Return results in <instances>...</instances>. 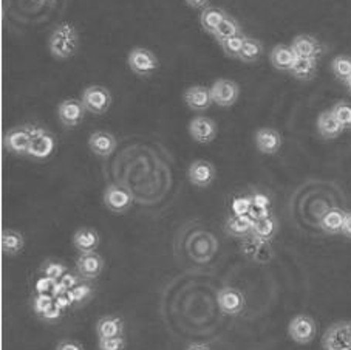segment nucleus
<instances>
[{"mask_svg": "<svg viewBox=\"0 0 351 350\" xmlns=\"http://www.w3.org/2000/svg\"><path fill=\"white\" fill-rule=\"evenodd\" d=\"M48 48H50L51 56L59 61L75 56L76 51L80 50V33L73 23H59L48 39Z\"/></svg>", "mask_w": 351, "mask_h": 350, "instance_id": "1", "label": "nucleus"}, {"mask_svg": "<svg viewBox=\"0 0 351 350\" xmlns=\"http://www.w3.org/2000/svg\"><path fill=\"white\" fill-rule=\"evenodd\" d=\"M322 350H351V319L330 324L320 341Z\"/></svg>", "mask_w": 351, "mask_h": 350, "instance_id": "2", "label": "nucleus"}, {"mask_svg": "<svg viewBox=\"0 0 351 350\" xmlns=\"http://www.w3.org/2000/svg\"><path fill=\"white\" fill-rule=\"evenodd\" d=\"M56 144V137H54L50 130L33 124L32 144H29L27 156L36 161H45L54 154Z\"/></svg>", "mask_w": 351, "mask_h": 350, "instance_id": "3", "label": "nucleus"}, {"mask_svg": "<svg viewBox=\"0 0 351 350\" xmlns=\"http://www.w3.org/2000/svg\"><path fill=\"white\" fill-rule=\"evenodd\" d=\"M127 64H129L133 73L143 78L154 75L160 67V61L156 54L146 47L132 48L129 56H127Z\"/></svg>", "mask_w": 351, "mask_h": 350, "instance_id": "4", "label": "nucleus"}, {"mask_svg": "<svg viewBox=\"0 0 351 350\" xmlns=\"http://www.w3.org/2000/svg\"><path fill=\"white\" fill-rule=\"evenodd\" d=\"M33 124H22L11 128L3 134V148L10 154L17 156H27L29 144H32Z\"/></svg>", "mask_w": 351, "mask_h": 350, "instance_id": "5", "label": "nucleus"}, {"mask_svg": "<svg viewBox=\"0 0 351 350\" xmlns=\"http://www.w3.org/2000/svg\"><path fill=\"white\" fill-rule=\"evenodd\" d=\"M81 101L88 113L104 115L112 106V93L110 90L101 86V84H93V86L84 90Z\"/></svg>", "mask_w": 351, "mask_h": 350, "instance_id": "6", "label": "nucleus"}, {"mask_svg": "<svg viewBox=\"0 0 351 350\" xmlns=\"http://www.w3.org/2000/svg\"><path fill=\"white\" fill-rule=\"evenodd\" d=\"M288 335L295 344L306 346L317 335V324L310 315H295L288 324Z\"/></svg>", "mask_w": 351, "mask_h": 350, "instance_id": "7", "label": "nucleus"}, {"mask_svg": "<svg viewBox=\"0 0 351 350\" xmlns=\"http://www.w3.org/2000/svg\"><path fill=\"white\" fill-rule=\"evenodd\" d=\"M102 202L110 213L124 214L132 208L133 196L123 186L108 185L104 189V194H102Z\"/></svg>", "mask_w": 351, "mask_h": 350, "instance_id": "8", "label": "nucleus"}, {"mask_svg": "<svg viewBox=\"0 0 351 350\" xmlns=\"http://www.w3.org/2000/svg\"><path fill=\"white\" fill-rule=\"evenodd\" d=\"M87 108L82 104L81 100L76 98H69L64 100L58 106V118L60 124L66 129H73L77 128L86 118Z\"/></svg>", "mask_w": 351, "mask_h": 350, "instance_id": "9", "label": "nucleus"}, {"mask_svg": "<svg viewBox=\"0 0 351 350\" xmlns=\"http://www.w3.org/2000/svg\"><path fill=\"white\" fill-rule=\"evenodd\" d=\"M77 273L81 275L84 281H96L98 277L104 273L106 270V261L99 253H82L76 259V268Z\"/></svg>", "mask_w": 351, "mask_h": 350, "instance_id": "10", "label": "nucleus"}, {"mask_svg": "<svg viewBox=\"0 0 351 350\" xmlns=\"http://www.w3.org/2000/svg\"><path fill=\"white\" fill-rule=\"evenodd\" d=\"M210 95H213L214 104L219 107H232L240 96V86L232 80L221 78V80H217L213 84Z\"/></svg>", "mask_w": 351, "mask_h": 350, "instance_id": "11", "label": "nucleus"}, {"mask_svg": "<svg viewBox=\"0 0 351 350\" xmlns=\"http://www.w3.org/2000/svg\"><path fill=\"white\" fill-rule=\"evenodd\" d=\"M187 178L197 188H209L217 178V169L208 160H195L191 163L189 169H187Z\"/></svg>", "mask_w": 351, "mask_h": 350, "instance_id": "12", "label": "nucleus"}, {"mask_svg": "<svg viewBox=\"0 0 351 350\" xmlns=\"http://www.w3.org/2000/svg\"><path fill=\"white\" fill-rule=\"evenodd\" d=\"M217 304L221 313L229 316H237L245 310V296L240 290L234 287H223L217 293Z\"/></svg>", "mask_w": 351, "mask_h": 350, "instance_id": "13", "label": "nucleus"}, {"mask_svg": "<svg viewBox=\"0 0 351 350\" xmlns=\"http://www.w3.org/2000/svg\"><path fill=\"white\" fill-rule=\"evenodd\" d=\"M189 135L193 141L209 144L219 135V126L209 117H195L189 123Z\"/></svg>", "mask_w": 351, "mask_h": 350, "instance_id": "14", "label": "nucleus"}, {"mask_svg": "<svg viewBox=\"0 0 351 350\" xmlns=\"http://www.w3.org/2000/svg\"><path fill=\"white\" fill-rule=\"evenodd\" d=\"M254 143L260 154L276 155L282 148V135L277 129L260 128L254 134Z\"/></svg>", "mask_w": 351, "mask_h": 350, "instance_id": "15", "label": "nucleus"}, {"mask_svg": "<svg viewBox=\"0 0 351 350\" xmlns=\"http://www.w3.org/2000/svg\"><path fill=\"white\" fill-rule=\"evenodd\" d=\"M117 146V138L107 130H95L93 134L88 137V149L92 150L96 156H99V159H108V156L114 152Z\"/></svg>", "mask_w": 351, "mask_h": 350, "instance_id": "16", "label": "nucleus"}, {"mask_svg": "<svg viewBox=\"0 0 351 350\" xmlns=\"http://www.w3.org/2000/svg\"><path fill=\"white\" fill-rule=\"evenodd\" d=\"M291 48L298 58L319 59L324 54V45L311 34H299L291 42Z\"/></svg>", "mask_w": 351, "mask_h": 350, "instance_id": "17", "label": "nucleus"}, {"mask_svg": "<svg viewBox=\"0 0 351 350\" xmlns=\"http://www.w3.org/2000/svg\"><path fill=\"white\" fill-rule=\"evenodd\" d=\"M183 100L186 102V106L193 112H204L214 104L213 95H210V89L204 86L189 87L184 92Z\"/></svg>", "mask_w": 351, "mask_h": 350, "instance_id": "18", "label": "nucleus"}, {"mask_svg": "<svg viewBox=\"0 0 351 350\" xmlns=\"http://www.w3.org/2000/svg\"><path fill=\"white\" fill-rule=\"evenodd\" d=\"M71 242H73L76 251L80 253V255H82V253H93L98 250V246L101 244V237H99V233L96 231L95 228L81 226L75 231Z\"/></svg>", "mask_w": 351, "mask_h": 350, "instance_id": "19", "label": "nucleus"}, {"mask_svg": "<svg viewBox=\"0 0 351 350\" xmlns=\"http://www.w3.org/2000/svg\"><path fill=\"white\" fill-rule=\"evenodd\" d=\"M125 324L119 315H106L96 321L95 331L98 340H107V338L124 336Z\"/></svg>", "mask_w": 351, "mask_h": 350, "instance_id": "20", "label": "nucleus"}, {"mask_svg": "<svg viewBox=\"0 0 351 350\" xmlns=\"http://www.w3.org/2000/svg\"><path fill=\"white\" fill-rule=\"evenodd\" d=\"M241 251L245 253V256H247L256 262H268L272 256L269 242H265V240H260L254 236L243 239Z\"/></svg>", "mask_w": 351, "mask_h": 350, "instance_id": "21", "label": "nucleus"}, {"mask_svg": "<svg viewBox=\"0 0 351 350\" xmlns=\"http://www.w3.org/2000/svg\"><path fill=\"white\" fill-rule=\"evenodd\" d=\"M316 126H317L319 135L322 137L324 140H336V138L341 137L342 132L345 130L342 128V124L337 121L335 113L331 112V108L319 115Z\"/></svg>", "mask_w": 351, "mask_h": 350, "instance_id": "22", "label": "nucleus"}, {"mask_svg": "<svg viewBox=\"0 0 351 350\" xmlns=\"http://www.w3.org/2000/svg\"><path fill=\"white\" fill-rule=\"evenodd\" d=\"M252 225L254 219L251 215H231L228 217L225 223V231L231 237L235 239H246L252 234Z\"/></svg>", "mask_w": 351, "mask_h": 350, "instance_id": "23", "label": "nucleus"}, {"mask_svg": "<svg viewBox=\"0 0 351 350\" xmlns=\"http://www.w3.org/2000/svg\"><path fill=\"white\" fill-rule=\"evenodd\" d=\"M295 58L298 56H295V53L293 51L291 45L285 44L276 45L269 53V61L272 64V67L278 71H287V73H289V70H291Z\"/></svg>", "mask_w": 351, "mask_h": 350, "instance_id": "24", "label": "nucleus"}, {"mask_svg": "<svg viewBox=\"0 0 351 350\" xmlns=\"http://www.w3.org/2000/svg\"><path fill=\"white\" fill-rule=\"evenodd\" d=\"M25 246V237L21 231L13 228H5L2 231V253L8 257L21 255Z\"/></svg>", "mask_w": 351, "mask_h": 350, "instance_id": "25", "label": "nucleus"}, {"mask_svg": "<svg viewBox=\"0 0 351 350\" xmlns=\"http://www.w3.org/2000/svg\"><path fill=\"white\" fill-rule=\"evenodd\" d=\"M277 233H278V222L272 214L260 217V219L254 220L251 236L257 237L260 240H265V242H271V240L276 237Z\"/></svg>", "mask_w": 351, "mask_h": 350, "instance_id": "26", "label": "nucleus"}, {"mask_svg": "<svg viewBox=\"0 0 351 350\" xmlns=\"http://www.w3.org/2000/svg\"><path fill=\"white\" fill-rule=\"evenodd\" d=\"M345 213H347V211H342L339 208H331L328 211H325L324 215L320 217L319 220V225L322 228V231L325 234H330V236L341 234L345 220Z\"/></svg>", "mask_w": 351, "mask_h": 350, "instance_id": "27", "label": "nucleus"}, {"mask_svg": "<svg viewBox=\"0 0 351 350\" xmlns=\"http://www.w3.org/2000/svg\"><path fill=\"white\" fill-rule=\"evenodd\" d=\"M289 73L299 81H311L317 75V59L295 58Z\"/></svg>", "mask_w": 351, "mask_h": 350, "instance_id": "28", "label": "nucleus"}, {"mask_svg": "<svg viewBox=\"0 0 351 350\" xmlns=\"http://www.w3.org/2000/svg\"><path fill=\"white\" fill-rule=\"evenodd\" d=\"M226 16H228V13L223 8L206 7L202 11V14H199V23H202V28L206 33L214 34L220 23L226 19Z\"/></svg>", "mask_w": 351, "mask_h": 350, "instance_id": "29", "label": "nucleus"}, {"mask_svg": "<svg viewBox=\"0 0 351 350\" xmlns=\"http://www.w3.org/2000/svg\"><path fill=\"white\" fill-rule=\"evenodd\" d=\"M262 54H263L262 40L246 36L239 61L245 62V64H254V62H257L260 58H262Z\"/></svg>", "mask_w": 351, "mask_h": 350, "instance_id": "30", "label": "nucleus"}, {"mask_svg": "<svg viewBox=\"0 0 351 350\" xmlns=\"http://www.w3.org/2000/svg\"><path fill=\"white\" fill-rule=\"evenodd\" d=\"M70 292L75 301V309H81V307L87 305L95 298L96 287L93 285L92 281H82L73 290H70Z\"/></svg>", "mask_w": 351, "mask_h": 350, "instance_id": "31", "label": "nucleus"}, {"mask_svg": "<svg viewBox=\"0 0 351 350\" xmlns=\"http://www.w3.org/2000/svg\"><path fill=\"white\" fill-rule=\"evenodd\" d=\"M239 34H243L239 21L235 19V17L228 14L226 19L220 23L219 28L215 30V33L213 36H214V39L220 44V42L231 39V38H234V36H239Z\"/></svg>", "mask_w": 351, "mask_h": 350, "instance_id": "32", "label": "nucleus"}, {"mask_svg": "<svg viewBox=\"0 0 351 350\" xmlns=\"http://www.w3.org/2000/svg\"><path fill=\"white\" fill-rule=\"evenodd\" d=\"M331 71L336 80L341 82H347L351 78V56L348 54H339L331 61Z\"/></svg>", "mask_w": 351, "mask_h": 350, "instance_id": "33", "label": "nucleus"}, {"mask_svg": "<svg viewBox=\"0 0 351 350\" xmlns=\"http://www.w3.org/2000/svg\"><path fill=\"white\" fill-rule=\"evenodd\" d=\"M69 270L70 268L66 267L64 262L58 261V259H47V261L42 262L40 268H39L42 276L50 277V279H53V281H59L60 277H62Z\"/></svg>", "mask_w": 351, "mask_h": 350, "instance_id": "34", "label": "nucleus"}, {"mask_svg": "<svg viewBox=\"0 0 351 350\" xmlns=\"http://www.w3.org/2000/svg\"><path fill=\"white\" fill-rule=\"evenodd\" d=\"M53 303H54V296L51 293H33L32 298H29V305H32V310L38 318Z\"/></svg>", "mask_w": 351, "mask_h": 350, "instance_id": "35", "label": "nucleus"}, {"mask_svg": "<svg viewBox=\"0 0 351 350\" xmlns=\"http://www.w3.org/2000/svg\"><path fill=\"white\" fill-rule=\"evenodd\" d=\"M245 39H246L245 34H239V36H234V38H231V39L223 40V42H220L221 50L225 51L226 56L232 58V59H239L241 48H243V44H245Z\"/></svg>", "mask_w": 351, "mask_h": 350, "instance_id": "36", "label": "nucleus"}, {"mask_svg": "<svg viewBox=\"0 0 351 350\" xmlns=\"http://www.w3.org/2000/svg\"><path fill=\"white\" fill-rule=\"evenodd\" d=\"M331 112L335 113L337 121L342 124L343 129H351V102L348 101H337L331 107Z\"/></svg>", "mask_w": 351, "mask_h": 350, "instance_id": "37", "label": "nucleus"}, {"mask_svg": "<svg viewBox=\"0 0 351 350\" xmlns=\"http://www.w3.org/2000/svg\"><path fill=\"white\" fill-rule=\"evenodd\" d=\"M252 209L251 196H241L234 198L232 202V214L234 215H250Z\"/></svg>", "mask_w": 351, "mask_h": 350, "instance_id": "38", "label": "nucleus"}, {"mask_svg": "<svg viewBox=\"0 0 351 350\" xmlns=\"http://www.w3.org/2000/svg\"><path fill=\"white\" fill-rule=\"evenodd\" d=\"M64 313L65 312L60 309V307L56 303H53L44 313H42L39 319H40V321H44L45 324H54V323H58V321H60V319H62Z\"/></svg>", "mask_w": 351, "mask_h": 350, "instance_id": "39", "label": "nucleus"}, {"mask_svg": "<svg viewBox=\"0 0 351 350\" xmlns=\"http://www.w3.org/2000/svg\"><path fill=\"white\" fill-rule=\"evenodd\" d=\"M125 346H127V341L124 336L98 340V350H125Z\"/></svg>", "mask_w": 351, "mask_h": 350, "instance_id": "40", "label": "nucleus"}, {"mask_svg": "<svg viewBox=\"0 0 351 350\" xmlns=\"http://www.w3.org/2000/svg\"><path fill=\"white\" fill-rule=\"evenodd\" d=\"M84 279L81 277V275L77 273V271L75 270H69L66 273L60 277V279L58 281L60 283V287L65 288V290H73L77 283H81Z\"/></svg>", "mask_w": 351, "mask_h": 350, "instance_id": "41", "label": "nucleus"}, {"mask_svg": "<svg viewBox=\"0 0 351 350\" xmlns=\"http://www.w3.org/2000/svg\"><path fill=\"white\" fill-rule=\"evenodd\" d=\"M54 303H56L64 312L75 309V301H73V296H71L70 290H64V292L58 293L56 296H54Z\"/></svg>", "mask_w": 351, "mask_h": 350, "instance_id": "42", "label": "nucleus"}, {"mask_svg": "<svg viewBox=\"0 0 351 350\" xmlns=\"http://www.w3.org/2000/svg\"><path fill=\"white\" fill-rule=\"evenodd\" d=\"M58 281H53L50 277L47 276H42L38 279L34 285V293H53V288H54V283Z\"/></svg>", "mask_w": 351, "mask_h": 350, "instance_id": "43", "label": "nucleus"}, {"mask_svg": "<svg viewBox=\"0 0 351 350\" xmlns=\"http://www.w3.org/2000/svg\"><path fill=\"white\" fill-rule=\"evenodd\" d=\"M54 350H86L82 344L76 340H70V338H65V340H60L56 344V349Z\"/></svg>", "mask_w": 351, "mask_h": 350, "instance_id": "44", "label": "nucleus"}, {"mask_svg": "<svg viewBox=\"0 0 351 350\" xmlns=\"http://www.w3.org/2000/svg\"><path fill=\"white\" fill-rule=\"evenodd\" d=\"M342 236L351 240V211L345 213V220H343V226H342Z\"/></svg>", "mask_w": 351, "mask_h": 350, "instance_id": "45", "label": "nucleus"}, {"mask_svg": "<svg viewBox=\"0 0 351 350\" xmlns=\"http://www.w3.org/2000/svg\"><path fill=\"white\" fill-rule=\"evenodd\" d=\"M186 3L189 5L191 8H195V10H204L206 7H208L209 0H186Z\"/></svg>", "mask_w": 351, "mask_h": 350, "instance_id": "46", "label": "nucleus"}, {"mask_svg": "<svg viewBox=\"0 0 351 350\" xmlns=\"http://www.w3.org/2000/svg\"><path fill=\"white\" fill-rule=\"evenodd\" d=\"M186 350H213V349H210L209 344L206 342H192L187 346Z\"/></svg>", "mask_w": 351, "mask_h": 350, "instance_id": "47", "label": "nucleus"}, {"mask_svg": "<svg viewBox=\"0 0 351 350\" xmlns=\"http://www.w3.org/2000/svg\"><path fill=\"white\" fill-rule=\"evenodd\" d=\"M345 87H347V90H348V93L351 95V78H350V80H348L347 82H345Z\"/></svg>", "mask_w": 351, "mask_h": 350, "instance_id": "48", "label": "nucleus"}, {"mask_svg": "<svg viewBox=\"0 0 351 350\" xmlns=\"http://www.w3.org/2000/svg\"><path fill=\"white\" fill-rule=\"evenodd\" d=\"M40 2H44V3H53V2H56V0H40Z\"/></svg>", "mask_w": 351, "mask_h": 350, "instance_id": "49", "label": "nucleus"}]
</instances>
